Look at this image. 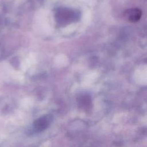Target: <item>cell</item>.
Wrapping results in <instances>:
<instances>
[{"label": "cell", "mask_w": 147, "mask_h": 147, "mask_svg": "<svg viewBox=\"0 0 147 147\" xmlns=\"http://www.w3.org/2000/svg\"><path fill=\"white\" fill-rule=\"evenodd\" d=\"M49 123V118L48 116L40 117L34 123V128L37 131H41L45 130Z\"/></svg>", "instance_id": "3957f363"}, {"label": "cell", "mask_w": 147, "mask_h": 147, "mask_svg": "<svg viewBox=\"0 0 147 147\" xmlns=\"http://www.w3.org/2000/svg\"><path fill=\"white\" fill-rule=\"evenodd\" d=\"M75 17L74 11L67 9H60L56 14L57 21L61 24H65L72 21Z\"/></svg>", "instance_id": "6da1fadb"}, {"label": "cell", "mask_w": 147, "mask_h": 147, "mask_svg": "<svg viewBox=\"0 0 147 147\" xmlns=\"http://www.w3.org/2000/svg\"><path fill=\"white\" fill-rule=\"evenodd\" d=\"M142 11L138 8H131L124 11V18L129 22H136L141 18Z\"/></svg>", "instance_id": "7a4b0ae2"}]
</instances>
